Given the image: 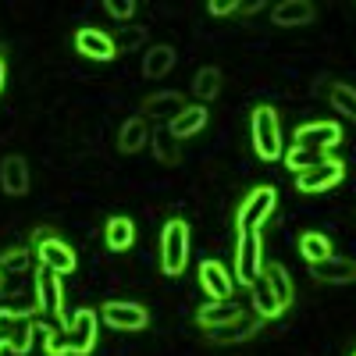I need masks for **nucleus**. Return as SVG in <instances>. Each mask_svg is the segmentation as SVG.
Segmentation results:
<instances>
[{
  "label": "nucleus",
  "mask_w": 356,
  "mask_h": 356,
  "mask_svg": "<svg viewBox=\"0 0 356 356\" xmlns=\"http://www.w3.org/2000/svg\"><path fill=\"white\" fill-rule=\"evenodd\" d=\"M100 332V314L82 307L72 321L57 324V328H43V349L47 356H86L97 346Z\"/></svg>",
  "instance_id": "f257e3e1"
},
{
  "label": "nucleus",
  "mask_w": 356,
  "mask_h": 356,
  "mask_svg": "<svg viewBox=\"0 0 356 356\" xmlns=\"http://www.w3.org/2000/svg\"><path fill=\"white\" fill-rule=\"evenodd\" d=\"M186 264H189V225L175 218L161 228V271L175 278L186 271Z\"/></svg>",
  "instance_id": "f03ea898"
},
{
  "label": "nucleus",
  "mask_w": 356,
  "mask_h": 356,
  "mask_svg": "<svg viewBox=\"0 0 356 356\" xmlns=\"http://www.w3.org/2000/svg\"><path fill=\"white\" fill-rule=\"evenodd\" d=\"M250 129H253V150L260 161H278L282 157V129H278V114L275 107L260 104L250 118Z\"/></svg>",
  "instance_id": "7ed1b4c3"
},
{
  "label": "nucleus",
  "mask_w": 356,
  "mask_h": 356,
  "mask_svg": "<svg viewBox=\"0 0 356 356\" xmlns=\"http://www.w3.org/2000/svg\"><path fill=\"white\" fill-rule=\"evenodd\" d=\"M36 328H40V324L29 314H22V310H0V349H8L15 356H29L33 339H36Z\"/></svg>",
  "instance_id": "20e7f679"
},
{
  "label": "nucleus",
  "mask_w": 356,
  "mask_h": 356,
  "mask_svg": "<svg viewBox=\"0 0 356 356\" xmlns=\"http://www.w3.org/2000/svg\"><path fill=\"white\" fill-rule=\"evenodd\" d=\"M275 207H278V193L271 186H257L235 211V225H239V232H260L264 221L275 214Z\"/></svg>",
  "instance_id": "39448f33"
},
{
  "label": "nucleus",
  "mask_w": 356,
  "mask_h": 356,
  "mask_svg": "<svg viewBox=\"0 0 356 356\" xmlns=\"http://www.w3.org/2000/svg\"><path fill=\"white\" fill-rule=\"evenodd\" d=\"M264 271V250H260V232H239L235 243V282L253 285Z\"/></svg>",
  "instance_id": "423d86ee"
},
{
  "label": "nucleus",
  "mask_w": 356,
  "mask_h": 356,
  "mask_svg": "<svg viewBox=\"0 0 356 356\" xmlns=\"http://www.w3.org/2000/svg\"><path fill=\"white\" fill-rule=\"evenodd\" d=\"M342 178H346V164L339 157H324L321 164L296 175V186H300V193H328L342 186Z\"/></svg>",
  "instance_id": "0eeeda50"
},
{
  "label": "nucleus",
  "mask_w": 356,
  "mask_h": 356,
  "mask_svg": "<svg viewBox=\"0 0 356 356\" xmlns=\"http://www.w3.org/2000/svg\"><path fill=\"white\" fill-rule=\"evenodd\" d=\"M36 260H40V267H50V271H57V275H72L75 267H79L75 250H72L68 243H61L57 235H50V232H40Z\"/></svg>",
  "instance_id": "6e6552de"
},
{
  "label": "nucleus",
  "mask_w": 356,
  "mask_h": 356,
  "mask_svg": "<svg viewBox=\"0 0 356 356\" xmlns=\"http://www.w3.org/2000/svg\"><path fill=\"white\" fill-rule=\"evenodd\" d=\"M36 307L47 317H57V324H65V289H61V275L40 267L36 271Z\"/></svg>",
  "instance_id": "1a4fd4ad"
},
{
  "label": "nucleus",
  "mask_w": 356,
  "mask_h": 356,
  "mask_svg": "<svg viewBox=\"0 0 356 356\" xmlns=\"http://www.w3.org/2000/svg\"><path fill=\"white\" fill-rule=\"evenodd\" d=\"M100 317L111 324V328L118 332H143L146 324H150V314H146V307L139 303H129V300H107Z\"/></svg>",
  "instance_id": "9d476101"
},
{
  "label": "nucleus",
  "mask_w": 356,
  "mask_h": 356,
  "mask_svg": "<svg viewBox=\"0 0 356 356\" xmlns=\"http://www.w3.org/2000/svg\"><path fill=\"white\" fill-rule=\"evenodd\" d=\"M339 143H342V125H335V122H310V125L296 129V143L292 146L324 154V150H335Z\"/></svg>",
  "instance_id": "9b49d317"
},
{
  "label": "nucleus",
  "mask_w": 356,
  "mask_h": 356,
  "mask_svg": "<svg viewBox=\"0 0 356 356\" xmlns=\"http://www.w3.org/2000/svg\"><path fill=\"white\" fill-rule=\"evenodd\" d=\"M200 289L211 296V300L225 303V300H232V292H235V278L225 271V264L203 260V264H200Z\"/></svg>",
  "instance_id": "f8f14e48"
},
{
  "label": "nucleus",
  "mask_w": 356,
  "mask_h": 356,
  "mask_svg": "<svg viewBox=\"0 0 356 356\" xmlns=\"http://www.w3.org/2000/svg\"><path fill=\"white\" fill-rule=\"evenodd\" d=\"M75 50L82 57H89V61H111V57L118 54L114 40L104 33V29H79L75 33Z\"/></svg>",
  "instance_id": "ddd939ff"
},
{
  "label": "nucleus",
  "mask_w": 356,
  "mask_h": 356,
  "mask_svg": "<svg viewBox=\"0 0 356 356\" xmlns=\"http://www.w3.org/2000/svg\"><path fill=\"white\" fill-rule=\"evenodd\" d=\"M310 275L317 282H328V285H346V282H356V260L328 257V260H321V264H310Z\"/></svg>",
  "instance_id": "4468645a"
},
{
  "label": "nucleus",
  "mask_w": 356,
  "mask_h": 356,
  "mask_svg": "<svg viewBox=\"0 0 356 356\" xmlns=\"http://www.w3.org/2000/svg\"><path fill=\"white\" fill-rule=\"evenodd\" d=\"M257 328H260V317H257V314H239L235 321L221 324V328H211V342L232 346V342H243V339L257 335Z\"/></svg>",
  "instance_id": "2eb2a0df"
},
{
  "label": "nucleus",
  "mask_w": 356,
  "mask_h": 356,
  "mask_svg": "<svg viewBox=\"0 0 356 356\" xmlns=\"http://www.w3.org/2000/svg\"><path fill=\"white\" fill-rule=\"evenodd\" d=\"M0 186H4L8 196H25L29 193V164H25V157L11 154V157L0 161Z\"/></svg>",
  "instance_id": "dca6fc26"
},
{
  "label": "nucleus",
  "mask_w": 356,
  "mask_h": 356,
  "mask_svg": "<svg viewBox=\"0 0 356 356\" xmlns=\"http://www.w3.org/2000/svg\"><path fill=\"white\" fill-rule=\"evenodd\" d=\"M203 125H207V107H203V104H186V107L168 122V132H171L175 139H189V136H196Z\"/></svg>",
  "instance_id": "f3484780"
},
{
  "label": "nucleus",
  "mask_w": 356,
  "mask_h": 356,
  "mask_svg": "<svg viewBox=\"0 0 356 356\" xmlns=\"http://www.w3.org/2000/svg\"><path fill=\"white\" fill-rule=\"evenodd\" d=\"M146 143H150V125H146L143 114L129 118V122L118 129V150H122V154H139Z\"/></svg>",
  "instance_id": "a211bd4d"
},
{
  "label": "nucleus",
  "mask_w": 356,
  "mask_h": 356,
  "mask_svg": "<svg viewBox=\"0 0 356 356\" xmlns=\"http://www.w3.org/2000/svg\"><path fill=\"white\" fill-rule=\"evenodd\" d=\"M243 314V307L235 303V300H225V303H218V300H211V303H203L200 307V314H196V321H200V328H221V324H228V321H235Z\"/></svg>",
  "instance_id": "6ab92c4d"
},
{
  "label": "nucleus",
  "mask_w": 356,
  "mask_h": 356,
  "mask_svg": "<svg viewBox=\"0 0 356 356\" xmlns=\"http://www.w3.org/2000/svg\"><path fill=\"white\" fill-rule=\"evenodd\" d=\"M314 4L310 0H282V4L271 8V22L275 25H307L314 22Z\"/></svg>",
  "instance_id": "aec40b11"
},
{
  "label": "nucleus",
  "mask_w": 356,
  "mask_h": 356,
  "mask_svg": "<svg viewBox=\"0 0 356 356\" xmlns=\"http://www.w3.org/2000/svg\"><path fill=\"white\" fill-rule=\"evenodd\" d=\"M104 243H107V250H114V253L132 250V243H136V225H132V218H111L107 228H104Z\"/></svg>",
  "instance_id": "412c9836"
},
{
  "label": "nucleus",
  "mask_w": 356,
  "mask_h": 356,
  "mask_svg": "<svg viewBox=\"0 0 356 356\" xmlns=\"http://www.w3.org/2000/svg\"><path fill=\"white\" fill-rule=\"evenodd\" d=\"M260 278L267 282V289H271V296L278 300V307L289 310V303H292V278H289L285 267L282 264H267L264 271H260Z\"/></svg>",
  "instance_id": "4be33fe9"
},
{
  "label": "nucleus",
  "mask_w": 356,
  "mask_h": 356,
  "mask_svg": "<svg viewBox=\"0 0 356 356\" xmlns=\"http://www.w3.org/2000/svg\"><path fill=\"white\" fill-rule=\"evenodd\" d=\"M175 68V50L171 47H150L143 57V75H150V79H161Z\"/></svg>",
  "instance_id": "5701e85b"
},
{
  "label": "nucleus",
  "mask_w": 356,
  "mask_h": 356,
  "mask_svg": "<svg viewBox=\"0 0 356 356\" xmlns=\"http://www.w3.org/2000/svg\"><path fill=\"white\" fill-rule=\"evenodd\" d=\"M250 292H253V314H257L260 321H271V317H278V314H282L278 300L271 296V289H267V282H264V278H257V282L250 285Z\"/></svg>",
  "instance_id": "b1692460"
},
{
  "label": "nucleus",
  "mask_w": 356,
  "mask_h": 356,
  "mask_svg": "<svg viewBox=\"0 0 356 356\" xmlns=\"http://www.w3.org/2000/svg\"><path fill=\"white\" fill-rule=\"evenodd\" d=\"M182 107L186 104H182V97H178V93H157V97H150V100L143 104V118H168V122H171V118L182 111Z\"/></svg>",
  "instance_id": "393cba45"
},
{
  "label": "nucleus",
  "mask_w": 356,
  "mask_h": 356,
  "mask_svg": "<svg viewBox=\"0 0 356 356\" xmlns=\"http://www.w3.org/2000/svg\"><path fill=\"white\" fill-rule=\"evenodd\" d=\"M300 253H303L307 264H321V260L332 257V239L324 232H307L300 239Z\"/></svg>",
  "instance_id": "a878e982"
},
{
  "label": "nucleus",
  "mask_w": 356,
  "mask_h": 356,
  "mask_svg": "<svg viewBox=\"0 0 356 356\" xmlns=\"http://www.w3.org/2000/svg\"><path fill=\"white\" fill-rule=\"evenodd\" d=\"M193 93H196L200 104L203 100H214L221 93V72L218 68H200L196 79H193Z\"/></svg>",
  "instance_id": "bb28decb"
},
{
  "label": "nucleus",
  "mask_w": 356,
  "mask_h": 356,
  "mask_svg": "<svg viewBox=\"0 0 356 356\" xmlns=\"http://www.w3.org/2000/svg\"><path fill=\"white\" fill-rule=\"evenodd\" d=\"M154 150H157V161H161V164H178V161H182L178 139H175L168 129H157V132H154Z\"/></svg>",
  "instance_id": "cd10ccee"
},
{
  "label": "nucleus",
  "mask_w": 356,
  "mask_h": 356,
  "mask_svg": "<svg viewBox=\"0 0 356 356\" xmlns=\"http://www.w3.org/2000/svg\"><path fill=\"white\" fill-rule=\"evenodd\" d=\"M332 104H335L339 114H346L349 122H356V89L353 86H346V82L332 86Z\"/></svg>",
  "instance_id": "c85d7f7f"
},
{
  "label": "nucleus",
  "mask_w": 356,
  "mask_h": 356,
  "mask_svg": "<svg viewBox=\"0 0 356 356\" xmlns=\"http://www.w3.org/2000/svg\"><path fill=\"white\" fill-rule=\"evenodd\" d=\"M324 161V154H317V150H303V146H292V150L285 154V164L300 175V171H307V168H314V164H321Z\"/></svg>",
  "instance_id": "c756f323"
},
{
  "label": "nucleus",
  "mask_w": 356,
  "mask_h": 356,
  "mask_svg": "<svg viewBox=\"0 0 356 356\" xmlns=\"http://www.w3.org/2000/svg\"><path fill=\"white\" fill-rule=\"evenodd\" d=\"M29 264H33V253H29L25 246L22 250H8L4 257H0V271H29Z\"/></svg>",
  "instance_id": "7c9ffc66"
},
{
  "label": "nucleus",
  "mask_w": 356,
  "mask_h": 356,
  "mask_svg": "<svg viewBox=\"0 0 356 356\" xmlns=\"http://www.w3.org/2000/svg\"><path fill=\"white\" fill-rule=\"evenodd\" d=\"M104 11L111 15V18H132L136 15V4H132V0H107V4H104Z\"/></svg>",
  "instance_id": "2f4dec72"
},
{
  "label": "nucleus",
  "mask_w": 356,
  "mask_h": 356,
  "mask_svg": "<svg viewBox=\"0 0 356 356\" xmlns=\"http://www.w3.org/2000/svg\"><path fill=\"white\" fill-rule=\"evenodd\" d=\"M143 43V29H125L122 36H114V47L118 50H132V47H139Z\"/></svg>",
  "instance_id": "473e14b6"
},
{
  "label": "nucleus",
  "mask_w": 356,
  "mask_h": 356,
  "mask_svg": "<svg viewBox=\"0 0 356 356\" xmlns=\"http://www.w3.org/2000/svg\"><path fill=\"white\" fill-rule=\"evenodd\" d=\"M207 11L211 15H235V11H243V4H235V0H211Z\"/></svg>",
  "instance_id": "72a5a7b5"
},
{
  "label": "nucleus",
  "mask_w": 356,
  "mask_h": 356,
  "mask_svg": "<svg viewBox=\"0 0 356 356\" xmlns=\"http://www.w3.org/2000/svg\"><path fill=\"white\" fill-rule=\"evenodd\" d=\"M4 86H8V65H4V57H0V93H4Z\"/></svg>",
  "instance_id": "f704fd0d"
},
{
  "label": "nucleus",
  "mask_w": 356,
  "mask_h": 356,
  "mask_svg": "<svg viewBox=\"0 0 356 356\" xmlns=\"http://www.w3.org/2000/svg\"><path fill=\"white\" fill-rule=\"evenodd\" d=\"M0 289H4V271H0Z\"/></svg>",
  "instance_id": "c9c22d12"
},
{
  "label": "nucleus",
  "mask_w": 356,
  "mask_h": 356,
  "mask_svg": "<svg viewBox=\"0 0 356 356\" xmlns=\"http://www.w3.org/2000/svg\"><path fill=\"white\" fill-rule=\"evenodd\" d=\"M0 353H4V349H0Z\"/></svg>",
  "instance_id": "e433bc0d"
},
{
  "label": "nucleus",
  "mask_w": 356,
  "mask_h": 356,
  "mask_svg": "<svg viewBox=\"0 0 356 356\" xmlns=\"http://www.w3.org/2000/svg\"><path fill=\"white\" fill-rule=\"evenodd\" d=\"M353 356H356V353H353Z\"/></svg>",
  "instance_id": "4c0bfd02"
}]
</instances>
